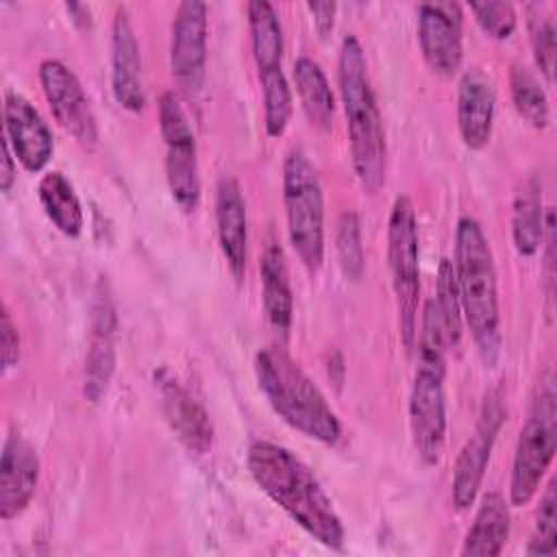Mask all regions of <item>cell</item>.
Masks as SVG:
<instances>
[{
    "label": "cell",
    "instance_id": "9a60e30c",
    "mask_svg": "<svg viewBox=\"0 0 557 557\" xmlns=\"http://www.w3.org/2000/svg\"><path fill=\"white\" fill-rule=\"evenodd\" d=\"M4 137L28 172H41L54 150L52 133L39 111L20 94L4 98Z\"/></svg>",
    "mask_w": 557,
    "mask_h": 557
},
{
    "label": "cell",
    "instance_id": "e0dca14e",
    "mask_svg": "<svg viewBox=\"0 0 557 557\" xmlns=\"http://www.w3.org/2000/svg\"><path fill=\"white\" fill-rule=\"evenodd\" d=\"M115 366V309L107 285H98L91 307V339L85 357L83 392L89 403H98L111 381Z\"/></svg>",
    "mask_w": 557,
    "mask_h": 557
},
{
    "label": "cell",
    "instance_id": "7a4b0ae2",
    "mask_svg": "<svg viewBox=\"0 0 557 557\" xmlns=\"http://www.w3.org/2000/svg\"><path fill=\"white\" fill-rule=\"evenodd\" d=\"M453 270L461 313L479 357L487 368H494L503 344L496 268L490 242L474 218H459L457 222Z\"/></svg>",
    "mask_w": 557,
    "mask_h": 557
},
{
    "label": "cell",
    "instance_id": "5b68a950",
    "mask_svg": "<svg viewBox=\"0 0 557 557\" xmlns=\"http://www.w3.org/2000/svg\"><path fill=\"white\" fill-rule=\"evenodd\" d=\"M446 337L433 300L422 313V331L418 342V368L409 394V429L413 446L426 466H435L442 457L446 437Z\"/></svg>",
    "mask_w": 557,
    "mask_h": 557
},
{
    "label": "cell",
    "instance_id": "8fae6325",
    "mask_svg": "<svg viewBox=\"0 0 557 557\" xmlns=\"http://www.w3.org/2000/svg\"><path fill=\"white\" fill-rule=\"evenodd\" d=\"M39 83L57 122L87 150L98 144V124L89 98L76 74L57 59L39 65Z\"/></svg>",
    "mask_w": 557,
    "mask_h": 557
},
{
    "label": "cell",
    "instance_id": "277c9868",
    "mask_svg": "<svg viewBox=\"0 0 557 557\" xmlns=\"http://www.w3.org/2000/svg\"><path fill=\"white\" fill-rule=\"evenodd\" d=\"M255 374L270 407L292 429L322 444L337 442L342 426L335 411L318 385L281 346H265L257 352Z\"/></svg>",
    "mask_w": 557,
    "mask_h": 557
},
{
    "label": "cell",
    "instance_id": "ac0fdd59",
    "mask_svg": "<svg viewBox=\"0 0 557 557\" xmlns=\"http://www.w3.org/2000/svg\"><path fill=\"white\" fill-rule=\"evenodd\" d=\"M39 479V457L20 435H9L0 459V516L17 518L30 503Z\"/></svg>",
    "mask_w": 557,
    "mask_h": 557
},
{
    "label": "cell",
    "instance_id": "44dd1931",
    "mask_svg": "<svg viewBox=\"0 0 557 557\" xmlns=\"http://www.w3.org/2000/svg\"><path fill=\"white\" fill-rule=\"evenodd\" d=\"M511 529V516L505 498L498 492H487L474 513L472 527L466 533L463 557H496L503 553Z\"/></svg>",
    "mask_w": 557,
    "mask_h": 557
},
{
    "label": "cell",
    "instance_id": "8d00e7d4",
    "mask_svg": "<svg viewBox=\"0 0 557 557\" xmlns=\"http://www.w3.org/2000/svg\"><path fill=\"white\" fill-rule=\"evenodd\" d=\"M65 9H67V13H70V17H72V22H74L76 26H81V28L91 26V13H89V9H87L85 4L67 2Z\"/></svg>",
    "mask_w": 557,
    "mask_h": 557
},
{
    "label": "cell",
    "instance_id": "30bf717a",
    "mask_svg": "<svg viewBox=\"0 0 557 557\" xmlns=\"http://www.w3.org/2000/svg\"><path fill=\"white\" fill-rule=\"evenodd\" d=\"M503 422L505 407L500 400V392H490L483 400L474 433L461 446L453 468V503L461 511L468 509L479 494Z\"/></svg>",
    "mask_w": 557,
    "mask_h": 557
},
{
    "label": "cell",
    "instance_id": "7402d4cb",
    "mask_svg": "<svg viewBox=\"0 0 557 557\" xmlns=\"http://www.w3.org/2000/svg\"><path fill=\"white\" fill-rule=\"evenodd\" d=\"M261 287H263V309L270 324L283 335L292 326L294 315V298L285 265V255L276 242H270L261 255L259 263Z\"/></svg>",
    "mask_w": 557,
    "mask_h": 557
},
{
    "label": "cell",
    "instance_id": "1f68e13d",
    "mask_svg": "<svg viewBox=\"0 0 557 557\" xmlns=\"http://www.w3.org/2000/svg\"><path fill=\"white\" fill-rule=\"evenodd\" d=\"M337 255L344 274L357 281L363 272V246H361V228L355 211H346L337 224Z\"/></svg>",
    "mask_w": 557,
    "mask_h": 557
},
{
    "label": "cell",
    "instance_id": "e575fe53",
    "mask_svg": "<svg viewBox=\"0 0 557 557\" xmlns=\"http://www.w3.org/2000/svg\"><path fill=\"white\" fill-rule=\"evenodd\" d=\"M307 9L313 15V26H315L318 35L326 37L333 30L337 4L335 2H307Z\"/></svg>",
    "mask_w": 557,
    "mask_h": 557
},
{
    "label": "cell",
    "instance_id": "cb8c5ba5",
    "mask_svg": "<svg viewBox=\"0 0 557 557\" xmlns=\"http://www.w3.org/2000/svg\"><path fill=\"white\" fill-rule=\"evenodd\" d=\"M246 15L257 72L265 74L283 70V28L274 7L265 0H252L246 4Z\"/></svg>",
    "mask_w": 557,
    "mask_h": 557
},
{
    "label": "cell",
    "instance_id": "8992f818",
    "mask_svg": "<svg viewBox=\"0 0 557 557\" xmlns=\"http://www.w3.org/2000/svg\"><path fill=\"white\" fill-rule=\"evenodd\" d=\"M283 205L289 244L315 272L324 259V200L318 170L300 148H292L283 163Z\"/></svg>",
    "mask_w": 557,
    "mask_h": 557
},
{
    "label": "cell",
    "instance_id": "d4e9b609",
    "mask_svg": "<svg viewBox=\"0 0 557 557\" xmlns=\"http://www.w3.org/2000/svg\"><path fill=\"white\" fill-rule=\"evenodd\" d=\"M294 81L302 111L311 126H315L318 131H329L335 113V98L320 63L309 57L296 59Z\"/></svg>",
    "mask_w": 557,
    "mask_h": 557
},
{
    "label": "cell",
    "instance_id": "603a6c76",
    "mask_svg": "<svg viewBox=\"0 0 557 557\" xmlns=\"http://www.w3.org/2000/svg\"><path fill=\"white\" fill-rule=\"evenodd\" d=\"M511 235L513 246L522 257H533L544 239L542 185L535 176L524 178L516 189L511 211Z\"/></svg>",
    "mask_w": 557,
    "mask_h": 557
},
{
    "label": "cell",
    "instance_id": "3957f363",
    "mask_svg": "<svg viewBox=\"0 0 557 557\" xmlns=\"http://www.w3.org/2000/svg\"><path fill=\"white\" fill-rule=\"evenodd\" d=\"M339 96L346 113V128L357 181L366 194H374L385 181V133L372 83L368 76V61L355 35H346L337 61Z\"/></svg>",
    "mask_w": 557,
    "mask_h": 557
},
{
    "label": "cell",
    "instance_id": "836d02e7",
    "mask_svg": "<svg viewBox=\"0 0 557 557\" xmlns=\"http://www.w3.org/2000/svg\"><path fill=\"white\" fill-rule=\"evenodd\" d=\"M0 346H2V368L4 372L11 370L20 361V333L17 326L11 320V313L7 305H2V315H0Z\"/></svg>",
    "mask_w": 557,
    "mask_h": 557
},
{
    "label": "cell",
    "instance_id": "4316f807",
    "mask_svg": "<svg viewBox=\"0 0 557 557\" xmlns=\"http://www.w3.org/2000/svg\"><path fill=\"white\" fill-rule=\"evenodd\" d=\"M509 89L513 107L520 113V117L533 128H546L550 122L548 96L540 81L524 65H511Z\"/></svg>",
    "mask_w": 557,
    "mask_h": 557
},
{
    "label": "cell",
    "instance_id": "d590c367",
    "mask_svg": "<svg viewBox=\"0 0 557 557\" xmlns=\"http://www.w3.org/2000/svg\"><path fill=\"white\" fill-rule=\"evenodd\" d=\"M13 150L7 137H2V168H0V189L9 191L15 181V161H13Z\"/></svg>",
    "mask_w": 557,
    "mask_h": 557
},
{
    "label": "cell",
    "instance_id": "4fadbf2b",
    "mask_svg": "<svg viewBox=\"0 0 557 557\" xmlns=\"http://www.w3.org/2000/svg\"><path fill=\"white\" fill-rule=\"evenodd\" d=\"M418 41L426 65L453 76L463 59L461 9L457 2H424L418 9Z\"/></svg>",
    "mask_w": 557,
    "mask_h": 557
},
{
    "label": "cell",
    "instance_id": "4dcf8cb0",
    "mask_svg": "<svg viewBox=\"0 0 557 557\" xmlns=\"http://www.w3.org/2000/svg\"><path fill=\"white\" fill-rule=\"evenodd\" d=\"M555 479L546 485V492L540 500V509L535 516L533 535L524 548L527 555H553L557 548V487Z\"/></svg>",
    "mask_w": 557,
    "mask_h": 557
},
{
    "label": "cell",
    "instance_id": "484cf974",
    "mask_svg": "<svg viewBox=\"0 0 557 557\" xmlns=\"http://www.w3.org/2000/svg\"><path fill=\"white\" fill-rule=\"evenodd\" d=\"M37 196L48 220L67 237H78L85 224L81 200L72 183L57 170L46 172L37 185Z\"/></svg>",
    "mask_w": 557,
    "mask_h": 557
},
{
    "label": "cell",
    "instance_id": "ffe728a7",
    "mask_svg": "<svg viewBox=\"0 0 557 557\" xmlns=\"http://www.w3.org/2000/svg\"><path fill=\"white\" fill-rule=\"evenodd\" d=\"M218 242L231 274L242 281L248 259V218L242 187L235 178L224 176L215 189Z\"/></svg>",
    "mask_w": 557,
    "mask_h": 557
},
{
    "label": "cell",
    "instance_id": "5bb4252c",
    "mask_svg": "<svg viewBox=\"0 0 557 557\" xmlns=\"http://www.w3.org/2000/svg\"><path fill=\"white\" fill-rule=\"evenodd\" d=\"M163 416L189 453L205 455L213 444V424L205 407L165 368L154 372Z\"/></svg>",
    "mask_w": 557,
    "mask_h": 557
},
{
    "label": "cell",
    "instance_id": "6da1fadb",
    "mask_svg": "<svg viewBox=\"0 0 557 557\" xmlns=\"http://www.w3.org/2000/svg\"><path fill=\"white\" fill-rule=\"evenodd\" d=\"M246 468L261 492L313 540L329 548L344 546V524L329 494L296 453L281 444L257 440L248 448Z\"/></svg>",
    "mask_w": 557,
    "mask_h": 557
},
{
    "label": "cell",
    "instance_id": "d6986e66",
    "mask_svg": "<svg viewBox=\"0 0 557 557\" xmlns=\"http://www.w3.org/2000/svg\"><path fill=\"white\" fill-rule=\"evenodd\" d=\"M494 109L496 91L492 81L479 67L468 70L461 76L457 91V126L461 141L470 150H481L490 141Z\"/></svg>",
    "mask_w": 557,
    "mask_h": 557
},
{
    "label": "cell",
    "instance_id": "ba28073f",
    "mask_svg": "<svg viewBox=\"0 0 557 557\" xmlns=\"http://www.w3.org/2000/svg\"><path fill=\"white\" fill-rule=\"evenodd\" d=\"M387 263L396 296L400 337L407 348L416 342L418 300H420V252L418 222L407 196H398L387 220Z\"/></svg>",
    "mask_w": 557,
    "mask_h": 557
},
{
    "label": "cell",
    "instance_id": "9c48e42d",
    "mask_svg": "<svg viewBox=\"0 0 557 557\" xmlns=\"http://www.w3.org/2000/svg\"><path fill=\"white\" fill-rule=\"evenodd\" d=\"M159 128L165 141V176L172 198L183 211H194L200 202V174L196 135L189 117L174 91L159 98Z\"/></svg>",
    "mask_w": 557,
    "mask_h": 557
},
{
    "label": "cell",
    "instance_id": "d6a6232c",
    "mask_svg": "<svg viewBox=\"0 0 557 557\" xmlns=\"http://www.w3.org/2000/svg\"><path fill=\"white\" fill-rule=\"evenodd\" d=\"M476 24L485 35L494 39H507L516 30V11L509 2H483L470 4Z\"/></svg>",
    "mask_w": 557,
    "mask_h": 557
},
{
    "label": "cell",
    "instance_id": "f1b7e54d",
    "mask_svg": "<svg viewBox=\"0 0 557 557\" xmlns=\"http://www.w3.org/2000/svg\"><path fill=\"white\" fill-rule=\"evenodd\" d=\"M527 26H529V39H531L535 65L540 67L544 78L553 83L555 52H557V28H555L553 15L540 2L527 4Z\"/></svg>",
    "mask_w": 557,
    "mask_h": 557
},
{
    "label": "cell",
    "instance_id": "52a82bcc",
    "mask_svg": "<svg viewBox=\"0 0 557 557\" xmlns=\"http://www.w3.org/2000/svg\"><path fill=\"white\" fill-rule=\"evenodd\" d=\"M557 444V394L553 376L544 381L529 418L520 429L509 479V500L513 507L529 505L537 494L546 470L553 463Z\"/></svg>",
    "mask_w": 557,
    "mask_h": 557
},
{
    "label": "cell",
    "instance_id": "2e32d148",
    "mask_svg": "<svg viewBox=\"0 0 557 557\" xmlns=\"http://www.w3.org/2000/svg\"><path fill=\"white\" fill-rule=\"evenodd\" d=\"M111 87L120 107L139 113L146 104L141 54L126 7L115 9L111 26Z\"/></svg>",
    "mask_w": 557,
    "mask_h": 557
},
{
    "label": "cell",
    "instance_id": "83f0119b",
    "mask_svg": "<svg viewBox=\"0 0 557 557\" xmlns=\"http://www.w3.org/2000/svg\"><path fill=\"white\" fill-rule=\"evenodd\" d=\"M435 311L446 337L448 348L459 344L461 337V302H459V292H457V281H455V270L448 259L440 261L437 270V287H435Z\"/></svg>",
    "mask_w": 557,
    "mask_h": 557
},
{
    "label": "cell",
    "instance_id": "f546056e",
    "mask_svg": "<svg viewBox=\"0 0 557 557\" xmlns=\"http://www.w3.org/2000/svg\"><path fill=\"white\" fill-rule=\"evenodd\" d=\"M263 91V122L270 137H281L292 117V91L283 70L259 74Z\"/></svg>",
    "mask_w": 557,
    "mask_h": 557
},
{
    "label": "cell",
    "instance_id": "7c38bea8",
    "mask_svg": "<svg viewBox=\"0 0 557 557\" xmlns=\"http://www.w3.org/2000/svg\"><path fill=\"white\" fill-rule=\"evenodd\" d=\"M207 4L185 0L176 7L170 37V67L176 83L196 94L205 85L207 70Z\"/></svg>",
    "mask_w": 557,
    "mask_h": 557
}]
</instances>
